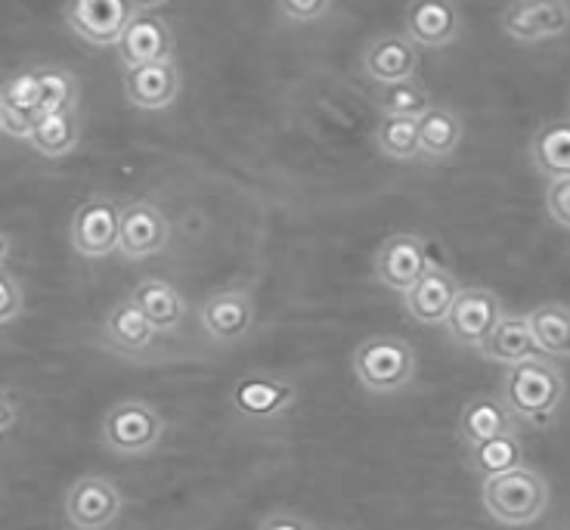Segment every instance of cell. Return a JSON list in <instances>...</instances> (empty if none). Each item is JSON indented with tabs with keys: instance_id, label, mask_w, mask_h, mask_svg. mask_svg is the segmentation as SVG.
I'll return each instance as SVG.
<instances>
[{
	"instance_id": "obj_1",
	"label": "cell",
	"mask_w": 570,
	"mask_h": 530,
	"mask_svg": "<svg viewBox=\"0 0 570 530\" xmlns=\"http://www.w3.org/2000/svg\"><path fill=\"white\" fill-rule=\"evenodd\" d=\"M568 398V382L549 357H528L509 366L502 379V403L512 419L530 425H549Z\"/></svg>"
},
{
	"instance_id": "obj_2",
	"label": "cell",
	"mask_w": 570,
	"mask_h": 530,
	"mask_svg": "<svg viewBox=\"0 0 570 530\" xmlns=\"http://www.w3.org/2000/svg\"><path fill=\"white\" fill-rule=\"evenodd\" d=\"M481 500L487 516L497 518L505 528H524L533 524L549 509V484L528 465H518L512 472L487 478Z\"/></svg>"
},
{
	"instance_id": "obj_3",
	"label": "cell",
	"mask_w": 570,
	"mask_h": 530,
	"mask_svg": "<svg viewBox=\"0 0 570 530\" xmlns=\"http://www.w3.org/2000/svg\"><path fill=\"white\" fill-rule=\"evenodd\" d=\"M413 344L394 335H372L354 351V375L372 394H397L415 379Z\"/></svg>"
},
{
	"instance_id": "obj_4",
	"label": "cell",
	"mask_w": 570,
	"mask_h": 530,
	"mask_svg": "<svg viewBox=\"0 0 570 530\" xmlns=\"http://www.w3.org/2000/svg\"><path fill=\"white\" fill-rule=\"evenodd\" d=\"M165 438V419L146 401H118L102 419V444L115 457L137 459L153 453Z\"/></svg>"
},
{
	"instance_id": "obj_5",
	"label": "cell",
	"mask_w": 570,
	"mask_h": 530,
	"mask_svg": "<svg viewBox=\"0 0 570 530\" xmlns=\"http://www.w3.org/2000/svg\"><path fill=\"white\" fill-rule=\"evenodd\" d=\"M146 7L134 0H71L66 3V22L81 41L112 47L130 26V19Z\"/></svg>"
},
{
	"instance_id": "obj_6",
	"label": "cell",
	"mask_w": 570,
	"mask_h": 530,
	"mask_svg": "<svg viewBox=\"0 0 570 530\" xmlns=\"http://www.w3.org/2000/svg\"><path fill=\"white\" fill-rule=\"evenodd\" d=\"M502 302L490 288H459V295L443 316L450 338L465 347H481L484 338L502 320Z\"/></svg>"
},
{
	"instance_id": "obj_7",
	"label": "cell",
	"mask_w": 570,
	"mask_h": 530,
	"mask_svg": "<svg viewBox=\"0 0 570 530\" xmlns=\"http://www.w3.org/2000/svg\"><path fill=\"white\" fill-rule=\"evenodd\" d=\"M171 243V220L153 202L137 199L121 205V227H118V255L128 261L149 258Z\"/></svg>"
},
{
	"instance_id": "obj_8",
	"label": "cell",
	"mask_w": 570,
	"mask_h": 530,
	"mask_svg": "<svg viewBox=\"0 0 570 530\" xmlns=\"http://www.w3.org/2000/svg\"><path fill=\"white\" fill-rule=\"evenodd\" d=\"M121 205L106 196L87 199L71 217V245L85 258H106L118 248Z\"/></svg>"
},
{
	"instance_id": "obj_9",
	"label": "cell",
	"mask_w": 570,
	"mask_h": 530,
	"mask_svg": "<svg viewBox=\"0 0 570 530\" xmlns=\"http://www.w3.org/2000/svg\"><path fill=\"white\" fill-rule=\"evenodd\" d=\"M121 490L115 488L109 478L87 474L75 481L66 497V518L78 530H106L121 516Z\"/></svg>"
},
{
	"instance_id": "obj_10",
	"label": "cell",
	"mask_w": 570,
	"mask_h": 530,
	"mask_svg": "<svg viewBox=\"0 0 570 530\" xmlns=\"http://www.w3.org/2000/svg\"><path fill=\"white\" fill-rule=\"evenodd\" d=\"M570 26L564 0H521L502 13V31L521 43H542L561 38Z\"/></svg>"
},
{
	"instance_id": "obj_11",
	"label": "cell",
	"mask_w": 570,
	"mask_h": 530,
	"mask_svg": "<svg viewBox=\"0 0 570 530\" xmlns=\"http://www.w3.org/2000/svg\"><path fill=\"white\" fill-rule=\"evenodd\" d=\"M118 59L125 69H137V66H149V62H161L171 59L174 53V31L171 22L165 16L142 10L130 19V26L121 31V38L115 43Z\"/></svg>"
},
{
	"instance_id": "obj_12",
	"label": "cell",
	"mask_w": 570,
	"mask_h": 530,
	"mask_svg": "<svg viewBox=\"0 0 570 530\" xmlns=\"http://www.w3.org/2000/svg\"><path fill=\"white\" fill-rule=\"evenodd\" d=\"M428 267H431L428 245L415 233H397V236H391L379 248V255H375V276H379V283L394 288V292H403V295L422 279V273Z\"/></svg>"
},
{
	"instance_id": "obj_13",
	"label": "cell",
	"mask_w": 570,
	"mask_h": 530,
	"mask_svg": "<svg viewBox=\"0 0 570 530\" xmlns=\"http://www.w3.org/2000/svg\"><path fill=\"white\" fill-rule=\"evenodd\" d=\"M177 94H180V69L174 66V59L125 69V97L142 112L168 109L177 100Z\"/></svg>"
},
{
	"instance_id": "obj_14",
	"label": "cell",
	"mask_w": 570,
	"mask_h": 530,
	"mask_svg": "<svg viewBox=\"0 0 570 530\" xmlns=\"http://www.w3.org/2000/svg\"><path fill=\"white\" fill-rule=\"evenodd\" d=\"M229 403L245 419L264 422V419H276L283 416L285 410H292L295 385L285 379H271V375H243L229 394Z\"/></svg>"
},
{
	"instance_id": "obj_15",
	"label": "cell",
	"mask_w": 570,
	"mask_h": 530,
	"mask_svg": "<svg viewBox=\"0 0 570 530\" xmlns=\"http://www.w3.org/2000/svg\"><path fill=\"white\" fill-rule=\"evenodd\" d=\"M462 16L450 0H419L406 10V41L413 47H446L459 38Z\"/></svg>"
},
{
	"instance_id": "obj_16",
	"label": "cell",
	"mask_w": 570,
	"mask_h": 530,
	"mask_svg": "<svg viewBox=\"0 0 570 530\" xmlns=\"http://www.w3.org/2000/svg\"><path fill=\"white\" fill-rule=\"evenodd\" d=\"M202 330L212 335L214 342H236L245 338L255 326V304L245 292H217L205 298L199 307Z\"/></svg>"
},
{
	"instance_id": "obj_17",
	"label": "cell",
	"mask_w": 570,
	"mask_h": 530,
	"mask_svg": "<svg viewBox=\"0 0 570 530\" xmlns=\"http://www.w3.org/2000/svg\"><path fill=\"white\" fill-rule=\"evenodd\" d=\"M363 72L379 85H400L419 72V50L403 35L375 38L363 53Z\"/></svg>"
},
{
	"instance_id": "obj_18",
	"label": "cell",
	"mask_w": 570,
	"mask_h": 530,
	"mask_svg": "<svg viewBox=\"0 0 570 530\" xmlns=\"http://www.w3.org/2000/svg\"><path fill=\"white\" fill-rule=\"evenodd\" d=\"M459 295L456 276L443 267H428L422 279L415 283L403 298H406V311L413 320L425 323V326H438L450 311V304Z\"/></svg>"
},
{
	"instance_id": "obj_19",
	"label": "cell",
	"mask_w": 570,
	"mask_h": 530,
	"mask_svg": "<svg viewBox=\"0 0 570 530\" xmlns=\"http://www.w3.org/2000/svg\"><path fill=\"white\" fill-rule=\"evenodd\" d=\"M158 332L153 330V323L140 314V307L125 298V302H118L106 316V323H102V338L106 344L118 351V354H128V357H140L146 354L153 342H156Z\"/></svg>"
},
{
	"instance_id": "obj_20",
	"label": "cell",
	"mask_w": 570,
	"mask_h": 530,
	"mask_svg": "<svg viewBox=\"0 0 570 530\" xmlns=\"http://www.w3.org/2000/svg\"><path fill=\"white\" fill-rule=\"evenodd\" d=\"M0 100H3V130L13 137H26L41 121L38 112V69L13 75L7 85L0 87Z\"/></svg>"
},
{
	"instance_id": "obj_21",
	"label": "cell",
	"mask_w": 570,
	"mask_h": 530,
	"mask_svg": "<svg viewBox=\"0 0 570 530\" xmlns=\"http://www.w3.org/2000/svg\"><path fill=\"white\" fill-rule=\"evenodd\" d=\"M130 302L140 307V314L153 323L156 332H174L186 316L184 295L168 279H158V276L142 279L140 286L134 288Z\"/></svg>"
},
{
	"instance_id": "obj_22",
	"label": "cell",
	"mask_w": 570,
	"mask_h": 530,
	"mask_svg": "<svg viewBox=\"0 0 570 530\" xmlns=\"http://www.w3.org/2000/svg\"><path fill=\"white\" fill-rule=\"evenodd\" d=\"M512 413L505 410V403L499 401V398H490V394L471 398V401L462 406V413H459V438L469 446L484 444L490 438L512 434Z\"/></svg>"
},
{
	"instance_id": "obj_23",
	"label": "cell",
	"mask_w": 570,
	"mask_h": 530,
	"mask_svg": "<svg viewBox=\"0 0 570 530\" xmlns=\"http://www.w3.org/2000/svg\"><path fill=\"white\" fill-rule=\"evenodd\" d=\"M415 128H419V156L428 158H450L465 137L462 118L446 106H431L415 121Z\"/></svg>"
},
{
	"instance_id": "obj_24",
	"label": "cell",
	"mask_w": 570,
	"mask_h": 530,
	"mask_svg": "<svg viewBox=\"0 0 570 530\" xmlns=\"http://www.w3.org/2000/svg\"><path fill=\"white\" fill-rule=\"evenodd\" d=\"M481 354L493 363H505V366H514L521 360H528L537 354V344H533V335H530L528 316H502L493 332L487 335L484 344H481Z\"/></svg>"
},
{
	"instance_id": "obj_25",
	"label": "cell",
	"mask_w": 570,
	"mask_h": 530,
	"mask_svg": "<svg viewBox=\"0 0 570 530\" xmlns=\"http://www.w3.org/2000/svg\"><path fill=\"white\" fill-rule=\"evenodd\" d=\"M530 335L537 351L546 357H568L570 354V311L568 304H540L533 314L528 316Z\"/></svg>"
},
{
	"instance_id": "obj_26",
	"label": "cell",
	"mask_w": 570,
	"mask_h": 530,
	"mask_svg": "<svg viewBox=\"0 0 570 530\" xmlns=\"http://www.w3.org/2000/svg\"><path fill=\"white\" fill-rule=\"evenodd\" d=\"M530 156L537 161L549 180H558V177H570V125L568 118H558V121H549L537 130L533 144H530Z\"/></svg>"
},
{
	"instance_id": "obj_27",
	"label": "cell",
	"mask_w": 570,
	"mask_h": 530,
	"mask_svg": "<svg viewBox=\"0 0 570 530\" xmlns=\"http://www.w3.org/2000/svg\"><path fill=\"white\" fill-rule=\"evenodd\" d=\"M31 146L47 158H62L69 156L71 149L81 140V121H78V112L75 109H66V112L43 115L41 121L35 125V130L29 134Z\"/></svg>"
},
{
	"instance_id": "obj_28",
	"label": "cell",
	"mask_w": 570,
	"mask_h": 530,
	"mask_svg": "<svg viewBox=\"0 0 570 530\" xmlns=\"http://www.w3.org/2000/svg\"><path fill=\"white\" fill-rule=\"evenodd\" d=\"M469 465L471 472L481 478H493V474L512 472L518 465H524V446L518 441V434H499L490 438L484 444L469 446Z\"/></svg>"
},
{
	"instance_id": "obj_29",
	"label": "cell",
	"mask_w": 570,
	"mask_h": 530,
	"mask_svg": "<svg viewBox=\"0 0 570 530\" xmlns=\"http://www.w3.org/2000/svg\"><path fill=\"white\" fill-rule=\"evenodd\" d=\"M379 106L385 109V115L391 118H413L419 121L422 115L434 106L431 102V94H428V87L422 81H400V85H387L382 94H379Z\"/></svg>"
},
{
	"instance_id": "obj_30",
	"label": "cell",
	"mask_w": 570,
	"mask_h": 530,
	"mask_svg": "<svg viewBox=\"0 0 570 530\" xmlns=\"http://www.w3.org/2000/svg\"><path fill=\"white\" fill-rule=\"evenodd\" d=\"M375 140L379 149L385 153L391 161H413L419 158V128L413 118H391L385 115L375 128Z\"/></svg>"
},
{
	"instance_id": "obj_31",
	"label": "cell",
	"mask_w": 570,
	"mask_h": 530,
	"mask_svg": "<svg viewBox=\"0 0 570 530\" xmlns=\"http://www.w3.org/2000/svg\"><path fill=\"white\" fill-rule=\"evenodd\" d=\"M78 102V81L66 69H38V112L53 115L75 109Z\"/></svg>"
},
{
	"instance_id": "obj_32",
	"label": "cell",
	"mask_w": 570,
	"mask_h": 530,
	"mask_svg": "<svg viewBox=\"0 0 570 530\" xmlns=\"http://www.w3.org/2000/svg\"><path fill=\"white\" fill-rule=\"evenodd\" d=\"M546 208L549 217L556 220L561 229H570V177H558L546 189Z\"/></svg>"
},
{
	"instance_id": "obj_33",
	"label": "cell",
	"mask_w": 570,
	"mask_h": 530,
	"mask_svg": "<svg viewBox=\"0 0 570 530\" xmlns=\"http://www.w3.org/2000/svg\"><path fill=\"white\" fill-rule=\"evenodd\" d=\"M22 314V286L13 273L0 271V326Z\"/></svg>"
},
{
	"instance_id": "obj_34",
	"label": "cell",
	"mask_w": 570,
	"mask_h": 530,
	"mask_svg": "<svg viewBox=\"0 0 570 530\" xmlns=\"http://www.w3.org/2000/svg\"><path fill=\"white\" fill-rule=\"evenodd\" d=\"M279 10H283L288 19L314 22V19H320V16H326L328 10H332V3H328V0H283Z\"/></svg>"
},
{
	"instance_id": "obj_35",
	"label": "cell",
	"mask_w": 570,
	"mask_h": 530,
	"mask_svg": "<svg viewBox=\"0 0 570 530\" xmlns=\"http://www.w3.org/2000/svg\"><path fill=\"white\" fill-rule=\"evenodd\" d=\"M257 530H316L311 521H304L298 516H288V512H276V516L264 518Z\"/></svg>"
},
{
	"instance_id": "obj_36",
	"label": "cell",
	"mask_w": 570,
	"mask_h": 530,
	"mask_svg": "<svg viewBox=\"0 0 570 530\" xmlns=\"http://www.w3.org/2000/svg\"><path fill=\"white\" fill-rule=\"evenodd\" d=\"M19 422V403H16L13 394L0 391V434L10 431Z\"/></svg>"
},
{
	"instance_id": "obj_37",
	"label": "cell",
	"mask_w": 570,
	"mask_h": 530,
	"mask_svg": "<svg viewBox=\"0 0 570 530\" xmlns=\"http://www.w3.org/2000/svg\"><path fill=\"white\" fill-rule=\"evenodd\" d=\"M7 258H10V239L0 233V271L7 267Z\"/></svg>"
},
{
	"instance_id": "obj_38",
	"label": "cell",
	"mask_w": 570,
	"mask_h": 530,
	"mask_svg": "<svg viewBox=\"0 0 570 530\" xmlns=\"http://www.w3.org/2000/svg\"><path fill=\"white\" fill-rule=\"evenodd\" d=\"M0 130H3V100H0Z\"/></svg>"
}]
</instances>
